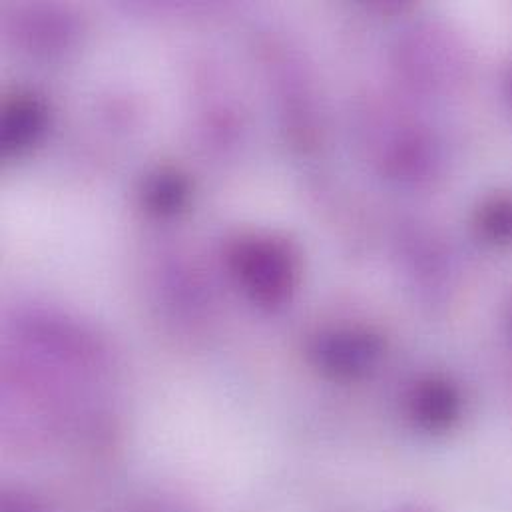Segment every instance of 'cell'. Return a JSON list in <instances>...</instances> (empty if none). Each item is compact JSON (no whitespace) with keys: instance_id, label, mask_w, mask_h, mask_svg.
<instances>
[{"instance_id":"obj_7","label":"cell","mask_w":512,"mask_h":512,"mask_svg":"<svg viewBox=\"0 0 512 512\" xmlns=\"http://www.w3.org/2000/svg\"><path fill=\"white\" fill-rule=\"evenodd\" d=\"M509 86H511V98H512V76H511V84H509Z\"/></svg>"},{"instance_id":"obj_3","label":"cell","mask_w":512,"mask_h":512,"mask_svg":"<svg viewBox=\"0 0 512 512\" xmlns=\"http://www.w3.org/2000/svg\"><path fill=\"white\" fill-rule=\"evenodd\" d=\"M142 200L148 212L162 218L174 216L184 210L190 200V182L178 170H158L146 180Z\"/></svg>"},{"instance_id":"obj_5","label":"cell","mask_w":512,"mask_h":512,"mask_svg":"<svg viewBox=\"0 0 512 512\" xmlns=\"http://www.w3.org/2000/svg\"><path fill=\"white\" fill-rule=\"evenodd\" d=\"M457 409L459 399L455 391L443 383H429L415 397V411L419 419L431 427L447 425L455 419Z\"/></svg>"},{"instance_id":"obj_6","label":"cell","mask_w":512,"mask_h":512,"mask_svg":"<svg viewBox=\"0 0 512 512\" xmlns=\"http://www.w3.org/2000/svg\"><path fill=\"white\" fill-rule=\"evenodd\" d=\"M481 236L497 246L512 244V198L497 196L487 200L477 214Z\"/></svg>"},{"instance_id":"obj_1","label":"cell","mask_w":512,"mask_h":512,"mask_svg":"<svg viewBox=\"0 0 512 512\" xmlns=\"http://www.w3.org/2000/svg\"><path fill=\"white\" fill-rule=\"evenodd\" d=\"M228 261L242 285L263 303L289 295L299 275L295 248L271 236H244L230 246Z\"/></svg>"},{"instance_id":"obj_4","label":"cell","mask_w":512,"mask_h":512,"mask_svg":"<svg viewBox=\"0 0 512 512\" xmlns=\"http://www.w3.org/2000/svg\"><path fill=\"white\" fill-rule=\"evenodd\" d=\"M377 347L367 335H343L331 339L323 349L325 363L337 373H355L371 363Z\"/></svg>"},{"instance_id":"obj_2","label":"cell","mask_w":512,"mask_h":512,"mask_svg":"<svg viewBox=\"0 0 512 512\" xmlns=\"http://www.w3.org/2000/svg\"><path fill=\"white\" fill-rule=\"evenodd\" d=\"M46 106L34 94H16L4 102L0 118V150L4 158L30 150L44 134Z\"/></svg>"}]
</instances>
